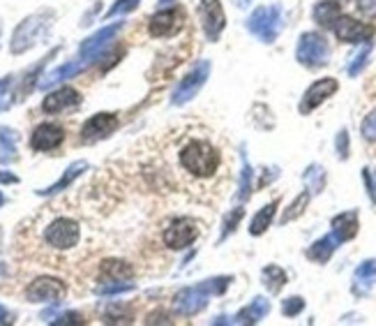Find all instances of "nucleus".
<instances>
[{"instance_id":"1","label":"nucleus","mask_w":376,"mask_h":326,"mask_svg":"<svg viewBox=\"0 0 376 326\" xmlns=\"http://www.w3.org/2000/svg\"><path fill=\"white\" fill-rule=\"evenodd\" d=\"M175 167L185 176L192 188H213L224 171V150L210 132L192 130L182 134L175 146Z\"/></svg>"},{"instance_id":"2","label":"nucleus","mask_w":376,"mask_h":326,"mask_svg":"<svg viewBox=\"0 0 376 326\" xmlns=\"http://www.w3.org/2000/svg\"><path fill=\"white\" fill-rule=\"evenodd\" d=\"M46 243L55 250H72L81 238V229H79V222L72 218H58L53 220L44 232Z\"/></svg>"},{"instance_id":"3","label":"nucleus","mask_w":376,"mask_h":326,"mask_svg":"<svg viewBox=\"0 0 376 326\" xmlns=\"http://www.w3.org/2000/svg\"><path fill=\"white\" fill-rule=\"evenodd\" d=\"M199 234H201V229H199V222L194 218H178L164 229L162 241H164L166 248L182 250V248H187V245L194 243L199 238Z\"/></svg>"},{"instance_id":"4","label":"nucleus","mask_w":376,"mask_h":326,"mask_svg":"<svg viewBox=\"0 0 376 326\" xmlns=\"http://www.w3.org/2000/svg\"><path fill=\"white\" fill-rule=\"evenodd\" d=\"M282 28V12L279 7H259L250 19V30L263 42H273Z\"/></svg>"},{"instance_id":"5","label":"nucleus","mask_w":376,"mask_h":326,"mask_svg":"<svg viewBox=\"0 0 376 326\" xmlns=\"http://www.w3.org/2000/svg\"><path fill=\"white\" fill-rule=\"evenodd\" d=\"M295 58L307 67H321L328 63V44L318 33H305L300 37Z\"/></svg>"},{"instance_id":"6","label":"nucleus","mask_w":376,"mask_h":326,"mask_svg":"<svg viewBox=\"0 0 376 326\" xmlns=\"http://www.w3.org/2000/svg\"><path fill=\"white\" fill-rule=\"evenodd\" d=\"M44 28H46L44 14H35V17H28L23 23H19V28L14 30V35H12V53L28 51L39 39Z\"/></svg>"},{"instance_id":"7","label":"nucleus","mask_w":376,"mask_h":326,"mask_svg":"<svg viewBox=\"0 0 376 326\" xmlns=\"http://www.w3.org/2000/svg\"><path fill=\"white\" fill-rule=\"evenodd\" d=\"M30 304H44V301H58L65 296V285L58 278H37L26 289Z\"/></svg>"},{"instance_id":"8","label":"nucleus","mask_w":376,"mask_h":326,"mask_svg":"<svg viewBox=\"0 0 376 326\" xmlns=\"http://www.w3.org/2000/svg\"><path fill=\"white\" fill-rule=\"evenodd\" d=\"M199 19H201L206 37L217 39L224 30V10L220 0H201V5H199Z\"/></svg>"},{"instance_id":"9","label":"nucleus","mask_w":376,"mask_h":326,"mask_svg":"<svg viewBox=\"0 0 376 326\" xmlns=\"http://www.w3.org/2000/svg\"><path fill=\"white\" fill-rule=\"evenodd\" d=\"M337 89H340L337 79H333V77L318 79V82H314V84H311L309 89H307L305 98H302L300 111H302V114H309V111H314L316 107H321L328 98H333L335 91H337Z\"/></svg>"},{"instance_id":"10","label":"nucleus","mask_w":376,"mask_h":326,"mask_svg":"<svg viewBox=\"0 0 376 326\" xmlns=\"http://www.w3.org/2000/svg\"><path fill=\"white\" fill-rule=\"evenodd\" d=\"M335 35H337L340 42H367V39L372 37V26H367V23H360L358 19L354 17H342L335 21Z\"/></svg>"},{"instance_id":"11","label":"nucleus","mask_w":376,"mask_h":326,"mask_svg":"<svg viewBox=\"0 0 376 326\" xmlns=\"http://www.w3.org/2000/svg\"><path fill=\"white\" fill-rule=\"evenodd\" d=\"M118 30H120V23H114V26L102 28L100 33H95L93 37H88L86 42L81 44V49H79V58H81L86 65H88V63H90L93 58L102 56V51L111 44V39L116 37Z\"/></svg>"},{"instance_id":"12","label":"nucleus","mask_w":376,"mask_h":326,"mask_svg":"<svg viewBox=\"0 0 376 326\" xmlns=\"http://www.w3.org/2000/svg\"><path fill=\"white\" fill-rule=\"evenodd\" d=\"M182 28V14L178 10H159L148 23L153 37H171Z\"/></svg>"},{"instance_id":"13","label":"nucleus","mask_w":376,"mask_h":326,"mask_svg":"<svg viewBox=\"0 0 376 326\" xmlns=\"http://www.w3.org/2000/svg\"><path fill=\"white\" fill-rule=\"evenodd\" d=\"M116 127H118V116H114V114H95L83 123L81 137H83V141H98V139L109 137Z\"/></svg>"},{"instance_id":"14","label":"nucleus","mask_w":376,"mask_h":326,"mask_svg":"<svg viewBox=\"0 0 376 326\" xmlns=\"http://www.w3.org/2000/svg\"><path fill=\"white\" fill-rule=\"evenodd\" d=\"M65 141V130L55 123H42L35 127L33 137H30V146L35 150H53Z\"/></svg>"},{"instance_id":"15","label":"nucleus","mask_w":376,"mask_h":326,"mask_svg":"<svg viewBox=\"0 0 376 326\" xmlns=\"http://www.w3.org/2000/svg\"><path fill=\"white\" fill-rule=\"evenodd\" d=\"M208 70H210V65H208V63L203 60L201 65L194 67V70H192V72L185 77V79H182L180 86H178V91H175V98H173L175 105H182V102H187L189 98H194L196 91L201 89L203 82H206Z\"/></svg>"},{"instance_id":"16","label":"nucleus","mask_w":376,"mask_h":326,"mask_svg":"<svg viewBox=\"0 0 376 326\" xmlns=\"http://www.w3.org/2000/svg\"><path fill=\"white\" fill-rule=\"evenodd\" d=\"M79 102H81V95H79V91L65 86V89L53 91L51 95H46L44 102H42V109L46 111V114H58V111L76 107Z\"/></svg>"},{"instance_id":"17","label":"nucleus","mask_w":376,"mask_h":326,"mask_svg":"<svg viewBox=\"0 0 376 326\" xmlns=\"http://www.w3.org/2000/svg\"><path fill=\"white\" fill-rule=\"evenodd\" d=\"M333 234L337 241H351L358 234V216L356 213H342L333 220Z\"/></svg>"},{"instance_id":"18","label":"nucleus","mask_w":376,"mask_h":326,"mask_svg":"<svg viewBox=\"0 0 376 326\" xmlns=\"http://www.w3.org/2000/svg\"><path fill=\"white\" fill-rule=\"evenodd\" d=\"M340 17H342V10L335 0H321V3L314 7V21L323 28H333L335 21Z\"/></svg>"},{"instance_id":"19","label":"nucleus","mask_w":376,"mask_h":326,"mask_svg":"<svg viewBox=\"0 0 376 326\" xmlns=\"http://www.w3.org/2000/svg\"><path fill=\"white\" fill-rule=\"evenodd\" d=\"M83 67H86V63H83L81 58L74 60V63H67V65H60V67H55L53 72L46 74L42 82H39V86H42V89H49V86L62 82V79H72L74 74H79Z\"/></svg>"},{"instance_id":"20","label":"nucleus","mask_w":376,"mask_h":326,"mask_svg":"<svg viewBox=\"0 0 376 326\" xmlns=\"http://www.w3.org/2000/svg\"><path fill=\"white\" fill-rule=\"evenodd\" d=\"M203 296L196 289H182L178 296H175V308L180 310L182 315H194L196 310L203 308Z\"/></svg>"},{"instance_id":"21","label":"nucleus","mask_w":376,"mask_h":326,"mask_svg":"<svg viewBox=\"0 0 376 326\" xmlns=\"http://www.w3.org/2000/svg\"><path fill=\"white\" fill-rule=\"evenodd\" d=\"M337 248V236L330 234V236H323L321 241H316L311 248L307 250V257L318 261V264H325L328 259H330V254Z\"/></svg>"},{"instance_id":"22","label":"nucleus","mask_w":376,"mask_h":326,"mask_svg":"<svg viewBox=\"0 0 376 326\" xmlns=\"http://www.w3.org/2000/svg\"><path fill=\"white\" fill-rule=\"evenodd\" d=\"M102 275L109 278V280H130V278L134 275V268L127 264V261L109 259L102 264Z\"/></svg>"},{"instance_id":"23","label":"nucleus","mask_w":376,"mask_h":326,"mask_svg":"<svg viewBox=\"0 0 376 326\" xmlns=\"http://www.w3.org/2000/svg\"><path fill=\"white\" fill-rule=\"evenodd\" d=\"M279 206V200H275L273 204H268V206H263V209L257 213V218L252 220V227H250V232L254 236H259L263 234L266 229L270 227V222H273V216H275V209Z\"/></svg>"},{"instance_id":"24","label":"nucleus","mask_w":376,"mask_h":326,"mask_svg":"<svg viewBox=\"0 0 376 326\" xmlns=\"http://www.w3.org/2000/svg\"><path fill=\"white\" fill-rule=\"evenodd\" d=\"M14 137L12 130H5V127H0V162H12L14 160V153H17V148H14Z\"/></svg>"},{"instance_id":"25","label":"nucleus","mask_w":376,"mask_h":326,"mask_svg":"<svg viewBox=\"0 0 376 326\" xmlns=\"http://www.w3.org/2000/svg\"><path fill=\"white\" fill-rule=\"evenodd\" d=\"M86 167H88L86 162H74V164H72L69 169L65 171V176H60V181L55 183V185H51L49 190H44V193H46V195H51V193H58V190H62V188H67L69 183L74 181V178L79 176V174H81V171L86 169Z\"/></svg>"},{"instance_id":"26","label":"nucleus","mask_w":376,"mask_h":326,"mask_svg":"<svg viewBox=\"0 0 376 326\" xmlns=\"http://www.w3.org/2000/svg\"><path fill=\"white\" fill-rule=\"evenodd\" d=\"M263 280H266L270 292H279L286 282V273L279 266H268L266 271H263Z\"/></svg>"},{"instance_id":"27","label":"nucleus","mask_w":376,"mask_h":326,"mask_svg":"<svg viewBox=\"0 0 376 326\" xmlns=\"http://www.w3.org/2000/svg\"><path fill=\"white\" fill-rule=\"evenodd\" d=\"M370 51H372V42H370V39H367L363 49H360V51L354 56V58H351V63H349V74H351V77L360 74V70L365 67V63H367V56H370Z\"/></svg>"},{"instance_id":"28","label":"nucleus","mask_w":376,"mask_h":326,"mask_svg":"<svg viewBox=\"0 0 376 326\" xmlns=\"http://www.w3.org/2000/svg\"><path fill=\"white\" fill-rule=\"evenodd\" d=\"M266 313H268V304L263 299H257L250 308H245L243 313H240V317H250L247 322H259Z\"/></svg>"},{"instance_id":"29","label":"nucleus","mask_w":376,"mask_h":326,"mask_svg":"<svg viewBox=\"0 0 376 326\" xmlns=\"http://www.w3.org/2000/svg\"><path fill=\"white\" fill-rule=\"evenodd\" d=\"M309 204V195L307 193H302L298 200H295L293 204H291V209L284 213V218H282V222H289V220H295L300 216L302 211H305V206Z\"/></svg>"},{"instance_id":"30","label":"nucleus","mask_w":376,"mask_h":326,"mask_svg":"<svg viewBox=\"0 0 376 326\" xmlns=\"http://www.w3.org/2000/svg\"><path fill=\"white\" fill-rule=\"evenodd\" d=\"M12 84H14L12 77L0 79V111L10 107V102H12Z\"/></svg>"},{"instance_id":"31","label":"nucleus","mask_w":376,"mask_h":326,"mask_svg":"<svg viewBox=\"0 0 376 326\" xmlns=\"http://www.w3.org/2000/svg\"><path fill=\"white\" fill-rule=\"evenodd\" d=\"M134 287L132 282H127V280H111L107 285H100L98 292L100 294H116V292H130Z\"/></svg>"},{"instance_id":"32","label":"nucleus","mask_w":376,"mask_h":326,"mask_svg":"<svg viewBox=\"0 0 376 326\" xmlns=\"http://www.w3.org/2000/svg\"><path fill=\"white\" fill-rule=\"evenodd\" d=\"M139 3H141V0H118V3L109 10L107 17H118V14H127V12L137 10Z\"/></svg>"},{"instance_id":"33","label":"nucleus","mask_w":376,"mask_h":326,"mask_svg":"<svg viewBox=\"0 0 376 326\" xmlns=\"http://www.w3.org/2000/svg\"><path fill=\"white\" fill-rule=\"evenodd\" d=\"M305 178L311 188H314V193H318V190L323 188V183H325V176H323V169L321 167H311V169L305 174Z\"/></svg>"},{"instance_id":"34","label":"nucleus","mask_w":376,"mask_h":326,"mask_svg":"<svg viewBox=\"0 0 376 326\" xmlns=\"http://www.w3.org/2000/svg\"><path fill=\"white\" fill-rule=\"evenodd\" d=\"M360 130H363V137H365L367 141H376V109L365 118L363 127H360Z\"/></svg>"},{"instance_id":"35","label":"nucleus","mask_w":376,"mask_h":326,"mask_svg":"<svg viewBox=\"0 0 376 326\" xmlns=\"http://www.w3.org/2000/svg\"><path fill=\"white\" fill-rule=\"evenodd\" d=\"M305 308V304H302V299L300 296H293V299H286V304H284V315H298L300 310Z\"/></svg>"},{"instance_id":"36","label":"nucleus","mask_w":376,"mask_h":326,"mask_svg":"<svg viewBox=\"0 0 376 326\" xmlns=\"http://www.w3.org/2000/svg\"><path fill=\"white\" fill-rule=\"evenodd\" d=\"M358 10L365 14V17L374 19L376 17V0H358Z\"/></svg>"},{"instance_id":"37","label":"nucleus","mask_w":376,"mask_h":326,"mask_svg":"<svg viewBox=\"0 0 376 326\" xmlns=\"http://www.w3.org/2000/svg\"><path fill=\"white\" fill-rule=\"evenodd\" d=\"M374 275H376V259L365 261V264L360 266L358 273H356V278H374Z\"/></svg>"},{"instance_id":"38","label":"nucleus","mask_w":376,"mask_h":326,"mask_svg":"<svg viewBox=\"0 0 376 326\" xmlns=\"http://www.w3.org/2000/svg\"><path fill=\"white\" fill-rule=\"evenodd\" d=\"M337 146H340V155H342V157H347V132H340Z\"/></svg>"},{"instance_id":"39","label":"nucleus","mask_w":376,"mask_h":326,"mask_svg":"<svg viewBox=\"0 0 376 326\" xmlns=\"http://www.w3.org/2000/svg\"><path fill=\"white\" fill-rule=\"evenodd\" d=\"M7 317H10V315H7V310H5V308H0V324H5V322H7Z\"/></svg>"},{"instance_id":"40","label":"nucleus","mask_w":376,"mask_h":326,"mask_svg":"<svg viewBox=\"0 0 376 326\" xmlns=\"http://www.w3.org/2000/svg\"><path fill=\"white\" fill-rule=\"evenodd\" d=\"M236 3H238V7H247V5L252 3V0H236Z\"/></svg>"},{"instance_id":"41","label":"nucleus","mask_w":376,"mask_h":326,"mask_svg":"<svg viewBox=\"0 0 376 326\" xmlns=\"http://www.w3.org/2000/svg\"><path fill=\"white\" fill-rule=\"evenodd\" d=\"M3 202H5V200H3V195H0V206H3Z\"/></svg>"}]
</instances>
